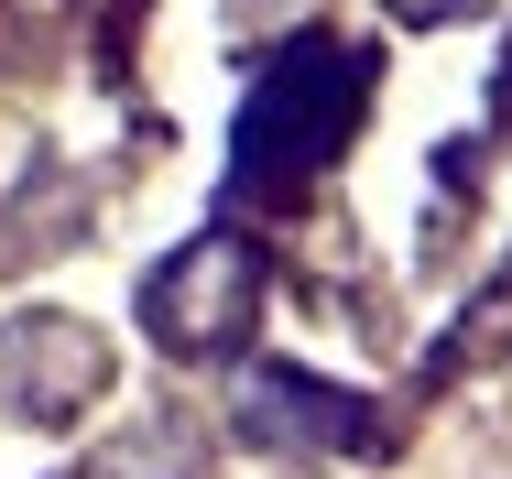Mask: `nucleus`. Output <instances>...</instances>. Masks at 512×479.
Returning a JSON list of instances; mask_svg holds the SVG:
<instances>
[{
    "mask_svg": "<svg viewBox=\"0 0 512 479\" xmlns=\"http://www.w3.org/2000/svg\"><path fill=\"white\" fill-rule=\"evenodd\" d=\"M360 98H371L360 44H284L251 88V120H240V186H295L306 164H327L338 131L360 120Z\"/></svg>",
    "mask_w": 512,
    "mask_h": 479,
    "instance_id": "f257e3e1",
    "label": "nucleus"
},
{
    "mask_svg": "<svg viewBox=\"0 0 512 479\" xmlns=\"http://www.w3.org/2000/svg\"><path fill=\"white\" fill-rule=\"evenodd\" d=\"M240 425L273 436V447H360V436H371L360 403L306 382V371H251V382H240Z\"/></svg>",
    "mask_w": 512,
    "mask_h": 479,
    "instance_id": "20e7f679",
    "label": "nucleus"
},
{
    "mask_svg": "<svg viewBox=\"0 0 512 479\" xmlns=\"http://www.w3.org/2000/svg\"><path fill=\"white\" fill-rule=\"evenodd\" d=\"M142 305H153V338H164V349L207 360V349H229V338H240V316L262 305V262H251V240L207 229L175 273H153V294H142Z\"/></svg>",
    "mask_w": 512,
    "mask_h": 479,
    "instance_id": "f03ea898",
    "label": "nucleus"
},
{
    "mask_svg": "<svg viewBox=\"0 0 512 479\" xmlns=\"http://www.w3.org/2000/svg\"><path fill=\"white\" fill-rule=\"evenodd\" d=\"M404 11H414V22H425V11H436V22H447V11H469V0H404Z\"/></svg>",
    "mask_w": 512,
    "mask_h": 479,
    "instance_id": "39448f33",
    "label": "nucleus"
},
{
    "mask_svg": "<svg viewBox=\"0 0 512 479\" xmlns=\"http://www.w3.org/2000/svg\"><path fill=\"white\" fill-rule=\"evenodd\" d=\"M88 382H99V338H88V327H66V316H22V327L0 338V414L55 425Z\"/></svg>",
    "mask_w": 512,
    "mask_h": 479,
    "instance_id": "7ed1b4c3",
    "label": "nucleus"
}]
</instances>
